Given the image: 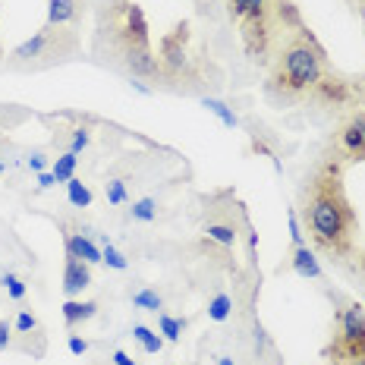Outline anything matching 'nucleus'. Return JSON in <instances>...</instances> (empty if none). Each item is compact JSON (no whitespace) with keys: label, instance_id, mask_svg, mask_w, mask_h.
<instances>
[{"label":"nucleus","instance_id":"f257e3e1","mask_svg":"<svg viewBox=\"0 0 365 365\" xmlns=\"http://www.w3.org/2000/svg\"><path fill=\"white\" fill-rule=\"evenodd\" d=\"M299 208V224L318 252L334 258L353 255L359 217L344 186V164L334 161L331 155L322 158L302 186Z\"/></svg>","mask_w":365,"mask_h":365},{"label":"nucleus","instance_id":"f03ea898","mask_svg":"<svg viewBox=\"0 0 365 365\" xmlns=\"http://www.w3.org/2000/svg\"><path fill=\"white\" fill-rule=\"evenodd\" d=\"M148 32L145 10L135 0H101L91 51L101 63L123 73L126 79L161 86V63H158Z\"/></svg>","mask_w":365,"mask_h":365},{"label":"nucleus","instance_id":"7ed1b4c3","mask_svg":"<svg viewBox=\"0 0 365 365\" xmlns=\"http://www.w3.org/2000/svg\"><path fill=\"white\" fill-rule=\"evenodd\" d=\"M328 73V54L318 44V38L302 26L274 54L268 82H264V95L274 104H284V108L309 101V98H315V88L322 86V79Z\"/></svg>","mask_w":365,"mask_h":365},{"label":"nucleus","instance_id":"20e7f679","mask_svg":"<svg viewBox=\"0 0 365 365\" xmlns=\"http://www.w3.org/2000/svg\"><path fill=\"white\" fill-rule=\"evenodd\" d=\"M227 13L240 26L242 48L252 63H271L280 44L302 29L293 0H227Z\"/></svg>","mask_w":365,"mask_h":365},{"label":"nucleus","instance_id":"39448f33","mask_svg":"<svg viewBox=\"0 0 365 365\" xmlns=\"http://www.w3.org/2000/svg\"><path fill=\"white\" fill-rule=\"evenodd\" d=\"M158 63H161V86L173 91H195L208 88L215 82V63H211L208 48L202 38L192 32L189 19L173 22L170 32L161 35L158 41Z\"/></svg>","mask_w":365,"mask_h":365},{"label":"nucleus","instance_id":"423d86ee","mask_svg":"<svg viewBox=\"0 0 365 365\" xmlns=\"http://www.w3.org/2000/svg\"><path fill=\"white\" fill-rule=\"evenodd\" d=\"M79 51H82V38L76 29L44 22L32 38H26V41L16 44L6 54L4 63L13 73H41V70H51V66L70 63V60L79 57Z\"/></svg>","mask_w":365,"mask_h":365},{"label":"nucleus","instance_id":"0eeeda50","mask_svg":"<svg viewBox=\"0 0 365 365\" xmlns=\"http://www.w3.org/2000/svg\"><path fill=\"white\" fill-rule=\"evenodd\" d=\"M365 356V306L356 299L340 302L331 344L324 346L328 365H349Z\"/></svg>","mask_w":365,"mask_h":365},{"label":"nucleus","instance_id":"6e6552de","mask_svg":"<svg viewBox=\"0 0 365 365\" xmlns=\"http://www.w3.org/2000/svg\"><path fill=\"white\" fill-rule=\"evenodd\" d=\"M240 227H246V215L237 202L233 205H217V199L211 202L208 215L202 220V237L208 242H217L224 249H233L240 240Z\"/></svg>","mask_w":365,"mask_h":365},{"label":"nucleus","instance_id":"1a4fd4ad","mask_svg":"<svg viewBox=\"0 0 365 365\" xmlns=\"http://www.w3.org/2000/svg\"><path fill=\"white\" fill-rule=\"evenodd\" d=\"M334 161L362 164L365 161V108L353 110L334 133Z\"/></svg>","mask_w":365,"mask_h":365},{"label":"nucleus","instance_id":"9d476101","mask_svg":"<svg viewBox=\"0 0 365 365\" xmlns=\"http://www.w3.org/2000/svg\"><path fill=\"white\" fill-rule=\"evenodd\" d=\"M91 287V264L82 262V258H73L66 255L63 262V293L70 296V299H76L82 290H88Z\"/></svg>","mask_w":365,"mask_h":365},{"label":"nucleus","instance_id":"9b49d317","mask_svg":"<svg viewBox=\"0 0 365 365\" xmlns=\"http://www.w3.org/2000/svg\"><path fill=\"white\" fill-rule=\"evenodd\" d=\"M63 246H66V255L82 258L88 264H101V246H95V240L88 233H66Z\"/></svg>","mask_w":365,"mask_h":365},{"label":"nucleus","instance_id":"f8f14e48","mask_svg":"<svg viewBox=\"0 0 365 365\" xmlns=\"http://www.w3.org/2000/svg\"><path fill=\"white\" fill-rule=\"evenodd\" d=\"M60 312H63L66 331H76L79 324H86V322H91V318L98 315V302L95 299H66Z\"/></svg>","mask_w":365,"mask_h":365},{"label":"nucleus","instance_id":"ddd939ff","mask_svg":"<svg viewBox=\"0 0 365 365\" xmlns=\"http://www.w3.org/2000/svg\"><path fill=\"white\" fill-rule=\"evenodd\" d=\"M290 271H296L299 277H312V280L322 277V264H318V258L309 246H293L290 249Z\"/></svg>","mask_w":365,"mask_h":365},{"label":"nucleus","instance_id":"4468645a","mask_svg":"<svg viewBox=\"0 0 365 365\" xmlns=\"http://www.w3.org/2000/svg\"><path fill=\"white\" fill-rule=\"evenodd\" d=\"M82 16L79 0H48V22L51 26H73Z\"/></svg>","mask_w":365,"mask_h":365},{"label":"nucleus","instance_id":"2eb2a0df","mask_svg":"<svg viewBox=\"0 0 365 365\" xmlns=\"http://www.w3.org/2000/svg\"><path fill=\"white\" fill-rule=\"evenodd\" d=\"M186 324H189V318H177V315H170V312H158V334L164 337V344H180Z\"/></svg>","mask_w":365,"mask_h":365},{"label":"nucleus","instance_id":"dca6fc26","mask_svg":"<svg viewBox=\"0 0 365 365\" xmlns=\"http://www.w3.org/2000/svg\"><path fill=\"white\" fill-rule=\"evenodd\" d=\"M133 340L142 346V353H148V356H158L164 349V337L158 331H151L148 324H133Z\"/></svg>","mask_w":365,"mask_h":365},{"label":"nucleus","instance_id":"f3484780","mask_svg":"<svg viewBox=\"0 0 365 365\" xmlns=\"http://www.w3.org/2000/svg\"><path fill=\"white\" fill-rule=\"evenodd\" d=\"M129 299H133V306L135 309H145V312H161L164 309V296L155 290V287H142V290H135V293H129Z\"/></svg>","mask_w":365,"mask_h":365},{"label":"nucleus","instance_id":"a211bd4d","mask_svg":"<svg viewBox=\"0 0 365 365\" xmlns=\"http://www.w3.org/2000/svg\"><path fill=\"white\" fill-rule=\"evenodd\" d=\"M76 164H79V158L73 151H60L54 158V164H51V173H54L57 182H70L76 177Z\"/></svg>","mask_w":365,"mask_h":365},{"label":"nucleus","instance_id":"6ab92c4d","mask_svg":"<svg viewBox=\"0 0 365 365\" xmlns=\"http://www.w3.org/2000/svg\"><path fill=\"white\" fill-rule=\"evenodd\" d=\"M88 142H91V129L88 126H73L66 135H60V148L73 151V155H79L82 148H88Z\"/></svg>","mask_w":365,"mask_h":365},{"label":"nucleus","instance_id":"aec40b11","mask_svg":"<svg viewBox=\"0 0 365 365\" xmlns=\"http://www.w3.org/2000/svg\"><path fill=\"white\" fill-rule=\"evenodd\" d=\"M202 104H205V108H208L211 113H215V117H217V120H220V123H224L227 129H237V126H240V117H237V113H233L230 108H227V104L220 101V98H211V95H208Z\"/></svg>","mask_w":365,"mask_h":365},{"label":"nucleus","instance_id":"412c9836","mask_svg":"<svg viewBox=\"0 0 365 365\" xmlns=\"http://www.w3.org/2000/svg\"><path fill=\"white\" fill-rule=\"evenodd\" d=\"M230 315H233V299H230V293H217L215 299L208 302V318H211V322H227Z\"/></svg>","mask_w":365,"mask_h":365},{"label":"nucleus","instance_id":"4be33fe9","mask_svg":"<svg viewBox=\"0 0 365 365\" xmlns=\"http://www.w3.org/2000/svg\"><path fill=\"white\" fill-rule=\"evenodd\" d=\"M66 195H70L73 208H88V205H91V189L82 180H76V177L66 182Z\"/></svg>","mask_w":365,"mask_h":365},{"label":"nucleus","instance_id":"5701e85b","mask_svg":"<svg viewBox=\"0 0 365 365\" xmlns=\"http://www.w3.org/2000/svg\"><path fill=\"white\" fill-rule=\"evenodd\" d=\"M129 217L139 220V224H151V220L158 217V202H155V199H139V202H133V208H129Z\"/></svg>","mask_w":365,"mask_h":365},{"label":"nucleus","instance_id":"b1692460","mask_svg":"<svg viewBox=\"0 0 365 365\" xmlns=\"http://www.w3.org/2000/svg\"><path fill=\"white\" fill-rule=\"evenodd\" d=\"M101 264H108V268H113V271H126V268H129L126 255L120 252V249H113V242H104V249H101Z\"/></svg>","mask_w":365,"mask_h":365},{"label":"nucleus","instance_id":"393cba45","mask_svg":"<svg viewBox=\"0 0 365 365\" xmlns=\"http://www.w3.org/2000/svg\"><path fill=\"white\" fill-rule=\"evenodd\" d=\"M252 349H255V359H264V353H271L274 349L271 337L262 328V322H252Z\"/></svg>","mask_w":365,"mask_h":365},{"label":"nucleus","instance_id":"a878e982","mask_svg":"<svg viewBox=\"0 0 365 365\" xmlns=\"http://www.w3.org/2000/svg\"><path fill=\"white\" fill-rule=\"evenodd\" d=\"M104 199H108L110 205H123V202H129L126 180H110V182H104Z\"/></svg>","mask_w":365,"mask_h":365},{"label":"nucleus","instance_id":"bb28decb","mask_svg":"<svg viewBox=\"0 0 365 365\" xmlns=\"http://www.w3.org/2000/svg\"><path fill=\"white\" fill-rule=\"evenodd\" d=\"M38 331V315L32 309H19V315H16V322H13V334H32Z\"/></svg>","mask_w":365,"mask_h":365},{"label":"nucleus","instance_id":"cd10ccee","mask_svg":"<svg viewBox=\"0 0 365 365\" xmlns=\"http://www.w3.org/2000/svg\"><path fill=\"white\" fill-rule=\"evenodd\" d=\"M0 284H4V290H6L10 299H16V302L26 299V284H22L16 274H4V280H0Z\"/></svg>","mask_w":365,"mask_h":365},{"label":"nucleus","instance_id":"c85d7f7f","mask_svg":"<svg viewBox=\"0 0 365 365\" xmlns=\"http://www.w3.org/2000/svg\"><path fill=\"white\" fill-rule=\"evenodd\" d=\"M287 220H290V240H293V246H306V230H302V224H299V215L290 211Z\"/></svg>","mask_w":365,"mask_h":365},{"label":"nucleus","instance_id":"c756f323","mask_svg":"<svg viewBox=\"0 0 365 365\" xmlns=\"http://www.w3.org/2000/svg\"><path fill=\"white\" fill-rule=\"evenodd\" d=\"M13 346V322L0 318V349H10Z\"/></svg>","mask_w":365,"mask_h":365},{"label":"nucleus","instance_id":"7c9ffc66","mask_svg":"<svg viewBox=\"0 0 365 365\" xmlns=\"http://www.w3.org/2000/svg\"><path fill=\"white\" fill-rule=\"evenodd\" d=\"M88 346H91V344H88L86 337H79V334H70V353H73V356H86Z\"/></svg>","mask_w":365,"mask_h":365},{"label":"nucleus","instance_id":"2f4dec72","mask_svg":"<svg viewBox=\"0 0 365 365\" xmlns=\"http://www.w3.org/2000/svg\"><path fill=\"white\" fill-rule=\"evenodd\" d=\"M26 164H29V170H32V173H41L44 164H48V158H44L41 151H32V155L26 158Z\"/></svg>","mask_w":365,"mask_h":365},{"label":"nucleus","instance_id":"473e14b6","mask_svg":"<svg viewBox=\"0 0 365 365\" xmlns=\"http://www.w3.org/2000/svg\"><path fill=\"white\" fill-rule=\"evenodd\" d=\"M110 362H113V365H139V362L133 359V356L126 353V349H113V353H110Z\"/></svg>","mask_w":365,"mask_h":365},{"label":"nucleus","instance_id":"72a5a7b5","mask_svg":"<svg viewBox=\"0 0 365 365\" xmlns=\"http://www.w3.org/2000/svg\"><path fill=\"white\" fill-rule=\"evenodd\" d=\"M54 182H57V180H54V173H44V170L38 173V189H51Z\"/></svg>","mask_w":365,"mask_h":365},{"label":"nucleus","instance_id":"f704fd0d","mask_svg":"<svg viewBox=\"0 0 365 365\" xmlns=\"http://www.w3.org/2000/svg\"><path fill=\"white\" fill-rule=\"evenodd\" d=\"M217 365H237V359H233V356H217Z\"/></svg>","mask_w":365,"mask_h":365},{"label":"nucleus","instance_id":"c9c22d12","mask_svg":"<svg viewBox=\"0 0 365 365\" xmlns=\"http://www.w3.org/2000/svg\"><path fill=\"white\" fill-rule=\"evenodd\" d=\"M356 101H362V108H365V82L359 88H356Z\"/></svg>","mask_w":365,"mask_h":365},{"label":"nucleus","instance_id":"e433bc0d","mask_svg":"<svg viewBox=\"0 0 365 365\" xmlns=\"http://www.w3.org/2000/svg\"><path fill=\"white\" fill-rule=\"evenodd\" d=\"M88 365H113V362H110V356H104V359H91Z\"/></svg>","mask_w":365,"mask_h":365},{"label":"nucleus","instance_id":"4c0bfd02","mask_svg":"<svg viewBox=\"0 0 365 365\" xmlns=\"http://www.w3.org/2000/svg\"><path fill=\"white\" fill-rule=\"evenodd\" d=\"M359 274H362V277H365V252L359 255Z\"/></svg>","mask_w":365,"mask_h":365},{"label":"nucleus","instance_id":"58836bf2","mask_svg":"<svg viewBox=\"0 0 365 365\" xmlns=\"http://www.w3.org/2000/svg\"><path fill=\"white\" fill-rule=\"evenodd\" d=\"M195 4H199L202 10H208V6H211V0H195Z\"/></svg>","mask_w":365,"mask_h":365},{"label":"nucleus","instance_id":"ea45409f","mask_svg":"<svg viewBox=\"0 0 365 365\" xmlns=\"http://www.w3.org/2000/svg\"><path fill=\"white\" fill-rule=\"evenodd\" d=\"M0 173H4V161H0Z\"/></svg>","mask_w":365,"mask_h":365},{"label":"nucleus","instance_id":"a19ab883","mask_svg":"<svg viewBox=\"0 0 365 365\" xmlns=\"http://www.w3.org/2000/svg\"><path fill=\"white\" fill-rule=\"evenodd\" d=\"M192 365H199V362H192Z\"/></svg>","mask_w":365,"mask_h":365}]
</instances>
